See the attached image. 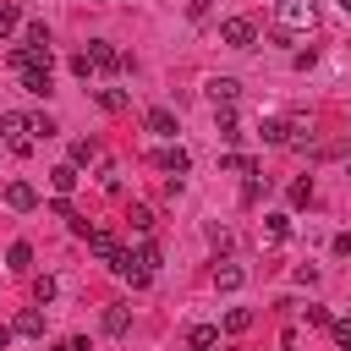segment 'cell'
<instances>
[{"label": "cell", "mask_w": 351, "mask_h": 351, "mask_svg": "<svg viewBox=\"0 0 351 351\" xmlns=\"http://www.w3.org/2000/svg\"><path fill=\"white\" fill-rule=\"evenodd\" d=\"M274 16H280V27L274 33H307V27H318V0H280L274 5Z\"/></svg>", "instance_id": "1"}, {"label": "cell", "mask_w": 351, "mask_h": 351, "mask_svg": "<svg viewBox=\"0 0 351 351\" xmlns=\"http://www.w3.org/2000/svg\"><path fill=\"white\" fill-rule=\"evenodd\" d=\"M82 55H88V66H93V71H132V55H121L110 38H88V49H82Z\"/></svg>", "instance_id": "2"}, {"label": "cell", "mask_w": 351, "mask_h": 351, "mask_svg": "<svg viewBox=\"0 0 351 351\" xmlns=\"http://www.w3.org/2000/svg\"><path fill=\"white\" fill-rule=\"evenodd\" d=\"M219 44L252 49V44H258V22H252V16H225V22H219Z\"/></svg>", "instance_id": "3"}, {"label": "cell", "mask_w": 351, "mask_h": 351, "mask_svg": "<svg viewBox=\"0 0 351 351\" xmlns=\"http://www.w3.org/2000/svg\"><path fill=\"white\" fill-rule=\"evenodd\" d=\"M0 203L11 214H27V208H38V192H33V181H5L0 186Z\"/></svg>", "instance_id": "4"}, {"label": "cell", "mask_w": 351, "mask_h": 351, "mask_svg": "<svg viewBox=\"0 0 351 351\" xmlns=\"http://www.w3.org/2000/svg\"><path fill=\"white\" fill-rule=\"evenodd\" d=\"M208 99H214V110H236L241 82H236V77H208Z\"/></svg>", "instance_id": "5"}, {"label": "cell", "mask_w": 351, "mask_h": 351, "mask_svg": "<svg viewBox=\"0 0 351 351\" xmlns=\"http://www.w3.org/2000/svg\"><path fill=\"white\" fill-rule=\"evenodd\" d=\"M66 165H77V170H88V165H104V143H99V137H77Z\"/></svg>", "instance_id": "6"}, {"label": "cell", "mask_w": 351, "mask_h": 351, "mask_svg": "<svg viewBox=\"0 0 351 351\" xmlns=\"http://www.w3.org/2000/svg\"><path fill=\"white\" fill-rule=\"evenodd\" d=\"M241 285H247V269H241V263H230V258H219V263H214V291H225V296H230V291H241Z\"/></svg>", "instance_id": "7"}, {"label": "cell", "mask_w": 351, "mask_h": 351, "mask_svg": "<svg viewBox=\"0 0 351 351\" xmlns=\"http://www.w3.org/2000/svg\"><path fill=\"white\" fill-rule=\"evenodd\" d=\"M154 165H159V170H170V176L181 181V176L192 170V154H186V148L176 143V148H159V154H154Z\"/></svg>", "instance_id": "8"}, {"label": "cell", "mask_w": 351, "mask_h": 351, "mask_svg": "<svg viewBox=\"0 0 351 351\" xmlns=\"http://www.w3.org/2000/svg\"><path fill=\"white\" fill-rule=\"evenodd\" d=\"M143 126H148L154 137H176V110H165V104H154V110H143Z\"/></svg>", "instance_id": "9"}, {"label": "cell", "mask_w": 351, "mask_h": 351, "mask_svg": "<svg viewBox=\"0 0 351 351\" xmlns=\"http://www.w3.org/2000/svg\"><path fill=\"white\" fill-rule=\"evenodd\" d=\"M99 324H104V335H126V329H132V307H126V302H110Z\"/></svg>", "instance_id": "10"}, {"label": "cell", "mask_w": 351, "mask_h": 351, "mask_svg": "<svg viewBox=\"0 0 351 351\" xmlns=\"http://www.w3.org/2000/svg\"><path fill=\"white\" fill-rule=\"evenodd\" d=\"M11 335H27V340H38V335H44V313H38V307H22V313L11 318Z\"/></svg>", "instance_id": "11"}, {"label": "cell", "mask_w": 351, "mask_h": 351, "mask_svg": "<svg viewBox=\"0 0 351 351\" xmlns=\"http://www.w3.org/2000/svg\"><path fill=\"white\" fill-rule=\"evenodd\" d=\"M22 77V88L33 93V99H49L55 93V82H49V71H38V66H27V71H16Z\"/></svg>", "instance_id": "12"}, {"label": "cell", "mask_w": 351, "mask_h": 351, "mask_svg": "<svg viewBox=\"0 0 351 351\" xmlns=\"http://www.w3.org/2000/svg\"><path fill=\"white\" fill-rule=\"evenodd\" d=\"M186 346H192V351H214V346H219V324H192V329H186Z\"/></svg>", "instance_id": "13"}, {"label": "cell", "mask_w": 351, "mask_h": 351, "mask_svg": "<svg viewBox=\"0 0 351 351\" xmlns=\"http://www.w3.org/2000/svg\"><path fill=\"white\" fill-rule=\"evenodd\" d=\"M258 137H263V143H274V148H291V121H263V126H258Z\"/></svg>", "instance_id": "14"}, {"label": "cell", "mask_w": 351, "mask_h": 351, "mask_svg": "<svg viewBox=\"0 0 351 351\" xmlns=\"http://www.w3.org/2000/svg\"><path fill=\"white\" fill-rule=\"evenodd\" d=\"M77 181H82V176H77V165H55V170H49V186H55V197H66Z\"/></svg>", "instance_id": "15"}, {"label": "cell", "mask_w": 351, "mask_h": 351, "mask_svg": "<svg viewBox=\"0 0 351 351\" xmlns=\"http://www.w3.org/2000/svg\"><path fill=\"white\" fill-rule=\"evenodd\" d=\"M88 252H93V258H104V263H110V258H115V252H121V241H115V236H110V230H93V236H88Z\"/></svg>", "instance_id": "16"}, {"label": "cell", "mask_w": 351, "mask_h": 351, "mask_svg": "<svg viewBox=\"0 0 351 351\" xmlns=\"http://www.w3.org/2000/svg\"><path fill=\"white\" fill-rule=\"evenodd\" d=\"M126 219H132V230H137V236H148V230H154V225H159V219H154V208H148V203H132V208H126Z\"/></svg>", "instance_id": "17"}, {"label": "cell", "mask_w": 351, "mask_h": 351, "mask_svg": "<svg viewBox=\"0 0 351 351\" xmlns=\"http://www.w3.org/2000/svg\"><path fill=\"white\" fill-rule=\"evenodd\" d=\"M263 236L269 241H291V214H263Z\"/></svg>", "instance_id": "18"}, {"label": "cell", "mask_w": 351, "mask_h": 351, "mask_svg": "<svg viewBox=\"0 0 351 351\" xmlns=\"http://www.w3.org/2000/svg\"><path fill=\"white\" fill-rule=\"evenodd\" d=\"M5 263H11L16 274H27V269H33V247H27V241H11V247H5Z\"/></svg>", "instance_id": "19"}, {"label": "cell", "mask_w": 351, "mask_h": 351, "mask_svg": "<svg viewBox=\"0 0 351 351\" xmlns=\"http://www.w3.org/2000/svg\"><path fill=\"white\" fill-rule=\"evenodd\" d=\"M22 44H27V49H55V44H49V27H44V22H27V27H22Z\"/></svg>", "instance_id": "20"}, {"label": "cell", "mask_w": 351, "mask_h": 351, "mask_svg": "<svg viewBox=\"0 0 351 351\" xmlns=\"http://www.w3.org/2000/svg\"><path fill=\"white\" fill-rule=\"evenodd\" d=\"M214 126H219V137H225V143H236V137H241V121H236V110H214Z\"/></svg>", "instance_id": "21"}, {"label": "cell", "mask_w": 351, "mask_h": 351, "mask_svg": "<svg viewBox=\"0 0 351 351\" xmlns=\"http://www.w3.org/2000/svg\"><path fill=\"white\" fill-rule=\"evenodd\" d=\"M252 329V307H230L225 313V335H247Z\"/></svg>", "instance_id": "22"}, {"label": "cell", "mask_w": 351, "mask_h": 351, "mask_svg": "<svg viewBox=\"0 0 351 351\" xmlns=\"http://www.w3.org/2000/svg\"><path fill=\"white\" fill-rule=\"evenodd\" d=\"M219 170H230V176H258V165H252L247 154H225V159H219Z\"/></svg>", "instance_id": "23"}, {"label": "cell", "mask_w": 351, "mask_h": 351, "mask_svg": "<svg viewBox=\"0 0 351 351\" xmlns=\"http://www.w3.org/2000/svg\"><path fill=\"white\" fill-rule=\"evenodd\" d=\"M313 203V176H296L291 181V208H307Z\"/></svg>", "instance_id": "24"}, {"label": "cell", "mask_w": 351, "mask_h": 351, "mask_svg": "<svg viewBox=\"0 0 351 351\" xmlns=\"http://www.w3.org/2000/svg\"><path fill=\"white\" fill-rule=\"evenodd\" d=\"M55 291H60V285H55L49 274H38V280H33V307H49V302H55Z\"/></svg>", "instance_id": "25"}, {"label": "cell", "mask_w": 351, "mask_h": 351, "mask_svg": "<svg viewBox=\"0 0 351 351\" xmlns=\"http://www.w3.org/2000/svg\"><path fill=\"white\" fill-rule=\"evenodd\" d=\"M93 99H99L104 110H126V93H121V88H93Z\"/></svg>", "instance_id": "26"}, {"label": "cell", "mask_w": 351, "mask_h": 351, "mask_svg": "<svg viewBox=\"0 0 351 351\" xmlns=\"http://www.w3.org/2000/svg\"><path fill=\"white\" fill-rule=\"evenodd\" d=\"M27 132H33V137H55L60 126H55V115H27Z\"/></svg>", "instance_id": "27"}, {"label": "cell", "mask_w": 351, "mask_h": 351, "mask_svg": "<svg viewBox=\"0 0 351 351\" xmlns=\"http://www.w3.org/2000/svg\"><path fill=\"white\" fill-rule=\"evenodd\" d=\"M269 192V176H247V186H241V203H258Z\"/></svg>", "instance_id": "28"}, {"label": "cell", "mask_w": 351, "mask_h": 351, "mask_svg": "<svg viewBox=\"0 0 351 351\" xmlns=\"http://www.w3.org/2000/svg\"><path fill=\"white\" fill-rule=\"evenodd\" d=\"M16 22H22V11H16V5H0V44L16 33Z\"/></svg>", "instance_id": "29"}, {"label": "cell", "mask_w": 351, "mask_h": 351, "mask_svg": "<svg viewBox=\"0 0 351 351\" xmlns=\"http://www.w3.org/2000/svg\"><path fill=\"white\" fill-rule=\"evenodd\" d=\"M329 335H335L340 346H351V318H335V324H329Z\"/></svg>", "instance_id": "30"}, {"label": "cell", "mask_w": 351, "mask_h": 351, "mask_svg": "<svg viewBox=\"0 0 351 351\" xmlns=\"http://www.w3.org/2000/svg\"><path fill=\"white\" fill-rule=\"evenodd\" d=\"M307 324H318V329H329L335 318H329V307H307Z\"/></svg>", "instance_id": "31"}, {"label": "cell", "mask_w": 351, "mask_h": 351, "mask_svg": "<svg viewBox=\"0 0 351 351\" xmlns=\"http://www.w3.org/2000/svg\"><path fill=\"white\" fill-rule=\"evenodd\" d=\"M335 252H340V258H351V230H340V236H335Z\"/></svg>", "instance_id": "32"}, {"label": "cell", "mask_w": 351, "mask_h": 351, "mask_svg": "<svg viewBox=\"0 0 351 351\" xmlns=\"http://www.w3.org/2000/svg\"><path fill=\"white\" fill-rule=\"evenodd\" d=\"M5 340H11V329H0V351H5Z\"/></svg>", "instance_id": "33"}, {"label": "cell", "mask_w": 351, "mask_h": 351, "mask_svg": "<svg viewBox=\"0 0 351 351\" xmlns=\"http://www.w3.org/2000/svg\"><path fill=\"white\" fill-rule=\"evenodd\" d=\"M335 5H340V11H346V16H351V0H335Z\"/></svg>", "instance_id": "34"}, {"label": "cell", "mask_w": 351, "mask_h": 351, "mask_svg": "<svg viewBox=\"0 0 351 351\" xmlns=\"http://www.w3.org/2000/svg\"><path fill=\"white\" fill-rule=\"evenodd\" d=\"M49 351H71V346H49Z\"/></svg>", "instance_id": "35"}, {"label": "cell", "mask_w": 351, "mask_h": 351, "mask_svg": "<svg viewBox=\"0 0 351 351\" xmlns=\"http://www.w3.org/2000/svg\"><path fill=\"white\" fill-rule=\"evenodd\" d=\"M346 176H351V165H346Z\"/></svg>", "instance_id": "36"}, {"label": "cell", "mask_w": 351, "mask_h": 351, "mask_svg": "<svg viewBox=\"0 0 351 351\" xmlns=\"http://www.w3.org/2000/svg\"><path fill=\"white\" fill-rule=\"evenodd\" d=\"M340 351H351V346H340Z\"/></svg>", "instance_id": "37"}]
</instances>
